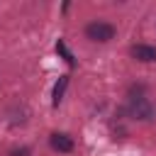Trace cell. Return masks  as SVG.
<instances>
[{
    "mask_svg": "<svg viewBox=\"0 0 156 156\" xmlns=\"http://www.w3.org/2000/svg\"><path fill=\"white\" fill-rule=\"evenodd\" d=\"M85 37H88L90 41H100V44H105V41H110V39L115 37V27H112L110 22L95 20V22H90V24L85 27Z\"/></svg>",
    "mask_w": 156,
    "mask_h": 156,
    "instance_id": "obj_1",
    "label": "cell"
},
{
    "mask_svg": "<svg viewBox=\"0 0 156 156\" xmlns=\"http://www.w3.org/2000/svg\"><path fill=\"white\" fill-rule=\"evenodd\" d=\"M129 115L134 119H151L154 117V105L144 98V95H136V98H129Z\"/></svg>",
    "mask_w": 156,
    "mask_h": 156,
    "instance_id": "obj_2",
    "label": "cell"
},
{
    "mask_svg": "<svg viewBox=\"0 0 156 156\" xmlns=\"http://www.w3.org/2000/svg\"><path fill=\"white\" fill-rule=\"evenodd\" d=\"M49 146H51L54 151H58V154H68V151H73V139H71L68 134L54 132V134L49 136Z\"/></svg>",
    "mask_w": 156,
    "mask_h": 156,
    "instance_id": "obj_3",
    "label": "cell"
},
{
    "mask_svg": "<svg viewBox=\"0 0 156 156\" xmlns=\"http://www.w3.org/2000/svg\"><path fill=\"white\" fill-rule=\"evenodd\" d=\"M129 54L136 61H156V46H149V44H134Z\"/></svg>",
    "mask_w": 156,
    "mask_h": 156,
    "instance_id": "obj_4",
    "label": "cell"
},
{
    "mask_svg": "<svg viewBox=\"0 0 156 156\" xmlns=\"http://www.w3.org/2000/svg\"><path fill=\"white\" fill-rule=\"evenodd\" d=\"M66 85H68V76H61L58 80H56V85H54V107H58V102H61V98H63V93H66Z\"/></svg>",
    "mask_w": 156,
    "mask_h": 156,
    "instance_id": "obj_5",
    "label": "cell"
},
{
    "mask_svg": "<svg viewBox=\"0 0 156 156\" xmlns=\"http://www.w3.org/2000/svg\"><path fill=\"white\" fill-rule=\"evenodd\" d=\"M56 51H58V54L66 58V63H68V66H73V63H76V61H73V56H71V51L66 49V44H63L61 39H58V44H56Z\"/></svg>",
    "mask_w": 156,
    "mask_h": 156,
    "instance_id": "obj_6",
    "label": "cell"
},
{
    "mask_svg": "<svg viewBox=\"0 0 156 156\" xmlns=\"http://www.w3.org/2000/svg\"><path fill=\"white\" fill-rule=\"evenodd\" d=\"M10 156H29V149H27V146H22V149H12Z\"/></svg>",
    "mask_w": 156,
    "mask_h": 156,
    "instance_id": "obj_7",
    "label": "cell"
}]
</instances>
